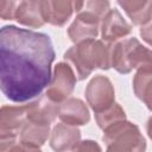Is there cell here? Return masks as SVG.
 Returning <instances> with one entry per match:
<instances>
[{
	"mask_svg": "<svg viewBox=\"0 0 152 152\" xmlns=\"http://www.w3.org/2000/svg\"><path fill=\"white\" fill-rule=\"evenodd\" d=\"M55 57L46 33L14 25L0 27V91L13 102L38 97L50 83Z\"/></svg>",
	"mask_w": 152,
	"mask_h": 152,
	"instance_id": "cell-1",
	"label": "cell"
},
{
	"mask_svg": "<svg viewBox=\"0 0 152 152\" xmlns=\"http://www.w3.org/2000/svg\"><path fill=\"white\" fill-rule=\"evenodd\" d=\"M112 45L103 40L88 39L68 49L63 56L71 66L77 80H86L95 69L108 70L110 68Z\"/></svg>",
	"mask_w": 152,
	"mask_h": 152,
	"instance_id": "cell-2",
	"label": "cell"
},
{
	"mask_svg": "<svg viewBox=\"0 0 152 152\" xmlns=\"http://www.w3.org/2000/svg\"><path fill=\"white\" fill-rule=\"evenodd\" d=\"M107 152H145L146 140L139 127L127 120L114 122L103 129Z\"/></svg>",
	"mask_w": 152,
	"mask_h": 152,
	"instance_id": "cell-3",
	"label": "cell"
},
{
	"mask_svg": "<svg viewBox=\"0 0 152 152\" xmlns=\"http://www.w3.org/2000/svg\"><path fill=\"white\" fill-rule=\"evenodd\" d=\"M151 50L137 38H125L113 43L110 51V68L120 74H129L133 69L151 64Z\"/></svg>",
	"mask_w": 152,
	"mask_h": 152,
	"instance_id": "cell-4",
	"label": "cell"
},
{
	"mask_svg": "<svg viewBox=\"0 0 152 152\" xmlns=\"http://www.w3.org/2000/svg\"><path fill=\"white\" fill-rule=\"evenodd\" d=\"M76 76L71 66L65 62H59L53 68V74L51 75L50 83L46 89V97L55 102L62 103L65 101L74 91L76 86Z\"/></svg>",
	"mask_w": 152,
	"mask_h": 152,
	"instance_id": "cell-5",
	"label": "cell"
},
{
	"mask_svg": "<svg viewBox=\"0 0 152 152\" xmlns=\"http://www.w3.org/2000/svg\"><path fill=\"white\" fill-rule=\"evenodd\" d=\"M86 100L94 113L108 109L115 102V90L112 81L103 75L93 77L86 88Z\"/></svg>",
	"mask_w": 152,
	"mask_h": 152,
	"instance_id": "cell-6",
	"label": "cell"
},
{
	"mask_svg": "<svg viewBox=\"0 0 152 152\" xmlns=\"http://www.w3.org/2000/svg\"><path fill=\"white\" fill-rule=\"evenodd\" d=\"M100 23V18L84 10H81L76 15L75 20L69 26L68 36L70 40L75 44L88 39H95L99 36Z\"/></svg>",
	"mask_w": 152,
	"mask_h": 152,
	"instance_id": "cell-7",
	"label": "cell"
},
{
	"mask_svg": "<svg viewBox=\"0 0 152 152\" xmlns=\"http://www.w3.org/2000/svg\"><path fill=\"white\" fill-rule=\"evenodd\" d=\"M100 30L102 40L113 44L128 36L132 32V25L124 19L118 10L109 8V11L101 19Z\"/></svg>",
	"mask_w": 152,
	"mask_h": 152,
	"instance_id": "cell-8",
	"label": "cell"
},
{
	"mask_svg": "<svg viewBox=\"0 0 152 152\" xmlns=\"http://www.w3.org/2000/svg\"><path fill=\"white\" fill-rule=\"evenodd\" d=\"M26 120V106L0 107V139L17 138Z\"/></svg>",
	"mask_w": 152,
	"mask_h": 152,
	"instance_id": "cell-9",
	"label": "cell"
},
{
	"mask_svg": "<svg viewBox=\"0 0 152 152\" xmlns=\"http://www.w3.org/2000/svg\"><path fill=\"white\" fill-rule=\"evenodd\" d=\"M57 116L69 126H83L90 120V113L87 104L76 97H70L57 106Z\"/></svg>",
	"mask_w": 152,
	"mask_h": 152,
	"instance_id": "cell-10",
	"label": "cell"
},
{
	"mask_svg": "<svg viewBox=\"0 0 152 152\" xmlns=\"http://www.w3.org/2000/svg\"><path fill=\"white\" fill-rule=\"evenodd\" d=\"M26 106V120L50 126L57 118V103L50 101L46 95H39Z\"/></svg>",
	"mask_w": 152,
	"mask_h": 152,
	"instance_id": "cell-11",
	"label": "cell"
},
{
	"mask_svg": "<svg viewBox=\"0 0 152 152\" xmlns=\"http://www.w3.org/2000/svg\"><path fill=\"white\" fill-rule=\"evenodd\" d=\"M81 141V131L63 122L57 124L50 132V147L55 152H69Z\"/></svg>",
	"mask_w": 152,
	"mask_h": 152,
	"instance_id": "cell-12",
	"label": "cell"
},
{
	"mask_svg": "<svg viewBox=\"0 0 152 152\" xmlns=\"http://www.w3.org/2000/svg\"><path fill=\"white\" fill-rule=\"evenodd\" d=\"M14 19L27 27L38 28L45 24L43 15V0H25L15 7Z\"/></svg>",
	"mask_w": 152,
	"mask_h": 152,
	"instance_id": "cell-13",
	"label": "cell"
},
{
	"mask_svg": "<svg viewBox=\"0 0 152 152\" xmlns=\"http://www.w3.org/2000/svg\"><path fill=\"white\" fill-rule=\"evenodd\" d=\"M74 11V1L43 0L44 20L53 26H63L71 18Z\"/></svg>",
	"mask_w": 152,
	"mask_h": 152,
	"instance_id": "cell-14",
	"label": "cell"
},
{
	"mask_svg": "<svg viewBox=\"0 0 152 152\" xmlns=\"http://www.w3.org/2000/svg\"><path fill=\"white\" fill-rule=\"evenodd\" d=\"M128 18L131 19L133 25L138 26H144L151 23V17H152V1L151 0H119L116 2Z\"/></svg>",
	"mask_w": 152,
	"mask_h": 152,
	"instance_id": "cell-15",
	"label": "cell"
},
{
	"mask_svg": "<svg viewBox=\"0 0 152 152\" xmlns=\"http://www.w3.org/2000/svg\"><path fill=\"white\" fill-rule=\"evenodd\" d=\"M151 78H152V63L139 66L137 69V72L132 82L135 96L146 104L147 109H151V96H152Z\"/></svg>",
	"mask_w": 152,
	"mask_h": 152,
	"instance_id": "cell-16",
	"label": "cell"
},
{
	"mask_svg": "<svg viewBox=\"0 0 152 152\" xmlns=\"http://www.w3.org/2000/svg\"><path fill=\"white\" fill-rule=\"evenodd\" d=\"M49 135H50V126L25 120L19 132V141H21L27 146L39 148L48 140Z\"/></svg>",
	"mask_w": 152,
	"mask_h": 152,
	"instance_id": "cell-17",
	"label": "cell"
},
{
	"mask_svg": "<svg viewBox=\"0 0 152 152\" xmlns=\"http://www.w3.org/2000/svg\"><path fill=\"white\" fill-rule=\"evenodd\" d=\"M121 120H126V113L122 107L116 102H114L108 109L100 113H95V121L101 129H104L109 125Z\"/></svg>",
	"mask_w": 152,
	"mask_h": 152,
	"instance_id": "cell-18",
	"label": "cell"
},
{
	"mask_svg": "<svg viewBox=\"0 0 152 152\" xmlns=\"http://www.w3.org/2000/svg\"><path fill=\"white\" fill-rule=\"evenodd\" d=\"M36 150V147H31L21 141H17V138L0 139V152H34Z\"/></svg>",
	"mask_w": 152,
	"mask_h": 152,
	"instance_id": "cell-19",
	"label": "cell"
},
{
	"mask_svg": "<svg viewBox=\"0 0 152 152\" xmlns=\"http://www.w3.org/2000/svg\"><path fill=\"white\" fill-rule=\"evenodd\" d=\"M109 1H99V0H91V1H86L83 2L82 10L96 15L97 18L102 19L104 14L109 11Z\"/></svg>",
	"mask_w": 152,
	"mask_h": 152,
	"instance_id": "cell-20",
	"label": "cell"
},
{
	"mask_svg": "<svg viewBox=\"0 0 152 152\" xmlns=\"http://www.w3.org/2000/svg\"><path fill=\"white\" fill-rule=\"evenodd\" d=\"M17 2L13 0H0V19L12 20L14 19Z\"/></svg>",
	"mask_w": 152,
	"mask_h": 152,
	"instance_id": "cell-21",
	"label": "cell"
},
{
	"mask_svg": "<svg viewBox=\"0 0 152 152\" xmlns=\"http://www.w3.org/2000/svg\"><path fill=\"white\" fill-rule=\"evenodd\" d=\"M72 152H102L101 146L94 140H83L80 141L74 148Z\"/></svg>",
	"mask_w": 152,
	"mask_h": 152,
	"instance_id": "cell-22",
	"label": "cell"
},
{
	"mask_svg": "<svg viewBox=\"0 0 152 152\" xmlns=\"http://www.w3.org/2000/svg\"><path fill=\"white\" fill-rule=\"evenodd\" d=\"M140 34H141L142 39H144L147 44L151 43V23L147 24V25L140 26Z\"/></svg>",
	"mask_w": 152,
	"mask_h": 152,
	"instance_id": "cell-23",
	"label": "cell"
},
{
	"mask_svg": "<svg viewBox=\"0 0 152 152\" xmlns=\"http://www.w3.org/2000/svg\"><path fill=\"white\" fill-rule=\"evenodd\" d=\"M34 152H42V151H40V150H39V148H37V150H36V151H34Z\"/></svg>",
	"mask_w": 152,
	"mask_h": 152,
	"instance_id": "cell-24",
	"label": "cell"
}]
</instances>
